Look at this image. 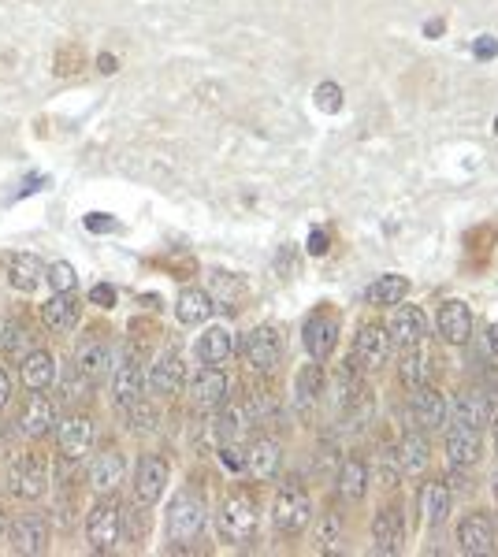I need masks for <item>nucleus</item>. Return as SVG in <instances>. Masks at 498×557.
I'll use <instances>...</instances> for the list:
<instances>
[{
  "label": "nucleus",
  "instance_id": "nucleus-34",
  "mask_svg": "<svg viewBox=\"0 0 498 557\" xmlns=\"http://www.w3.org/2000/svg\"><path fill=\"white\" fill-rule=\"evenodd\" d=\"M339 494L350 502V506H357V502L368 494V465L361 461V457H346V461H342Z\"/></svg>",
  "mask_w": 498,
  "mask_h": 557
},
{
  "label": "nucleus",
  "instance_id": "nucleus-41",
  "mask_svg": "<svg viewBox=\"0 0 498 557\" xmlns=\"http://www.w3.org/2000/svg\"><path fill=\"white\" fill-rule=\"evenodd\" d=\"M45 279L53 283V290H75V268L67 260H56L53 268L45 272Z\"/></svg>",
  "mask_w": 498,
  "mask_h": 557
},
{
  "label": "nucleus",
  "instance_id": "nucleus-27",
  "mask_svg": "<svg viewBox=\"0 0 498 557\" xmlns=\"http://www.w3.org/2000/svg\"><path fill=\"white\" fill-rule=\"evenodd\" d=\"M75 368H79L90 383H101V379H108L112 376V368H116V350H112L108 342H90V346H82Z\"/></svg>",
  "mask_w": 498,
  "mask_h": 557
},
{
  "label": "nucleus",
  "instance_id": "nucleus-43",
  "mask_svg": "<svg viewBox=\"0 0 498 557\" xmlns=\"http://www.w3.org/2000/svg\"><path fill=\"white\" fill-rule=\"evenodd\" d=\"M339 532H342L339 513H328V517H324V532H320V543H324V550H335V543H339L335 535H339Z\"/></svg>",
  "mask_w": 498,
  "mask_h": 557
},
{
  "label": "nucleus",
  "instance_id": "nucleus-44",
  "mask_svg": "<svg viewBox=\"0 0 498 557\" xmlns=\"http://www.w3.org/2000/svg\"><path fill=\"white\" fill-rule=\"evenodd\" d=\"M90 301L93 305H101V309H112V305H116V290H112L108 283H97L90 290Z\"/></svg>",
  "mask_w": 498,
  "mask_h": 557
},
{
  "label": "nucleus",
  "instance_id": "nucleus-17",
  "mask_svg": "<svg viewBox=\"0 0 498 557\" xmlns=\"http://www.w3.org/2000/svg\"><path fill=\"white\" fill-rule=\"evenodd\" d=\"M142 390H145L142 364L134 361V357H127V361H116V368H112V402H116V409H127V405H134L138 398H142Z\"/></svg>",
  "mask_w": 498,
  "mask_h": 557
},
{
  "label": "nucleus",
  "instance_id": "nucleus-30",
  "mask_svg": "<svg viewBox=\"0 0 498 557\" xmlns=\"http://www.w3.org/2000/svg\"><path fill=\"white\" fill-rule=\"evenodd\" d=\"M34 346H38L34 327L23 324V320H8V324L0 327V353H4L8 361H23Z\"/></svg>",
  "mask_w": 498,
  "mask_h": 557
},
{
  "label": "nucleus",
  "instance_id": "nucleus-22",
  "mask_svg": "<svg viewBox=\"0 0 498 557\" xmlns=\"http://www.w3.org/2000/svg\"><path fill=\"white\" fill-rule=\"evenodd\" d=\"M253 480H276L283 468V450L276 439H257L246 450V465H242Z\"/></svg>",
  "mask_w": 498,
  "mask_h": 557
},
{
  "label": "nucleus",
  "instance_id": "nucleus-46",
  "mask_svg": "<svg viewBox=\"0 0 498 557\" xmlns=\"http://www.w3.org/2000/svg\"><path fill=\"white\" fill-rule=\"evenodd\" d=\"M86 231H97V234L116 231V220H108L105 212H93V216H86Z\"/></svg>",
  "mask_w": 498,
  "mask_h": 557
},
{
  "label": "nucleus",
  "instance_id": "nucleus-35",
  "mask_svg": "<svg viewBox=\"0 0 498 557\" xmlns=\"http://www.w3.org/2000/svg\"><path fill=\"white\" fill-rule=\"evenodd\" d=\"M409 294V279L406 275H380L376 283H368L365 298L368 305H380V309H387V305H398V301Z\"/></svg>",
  "mask_w": 498,
  "mask_h": 557
},
{
  "label": "nucleus",
  "instance_id": "nucleus-50",
  "mask_svg": "<svg viewBox=\"0 0 498 557\" xmlns=\"http://www.w3.org/2000/svg\"><path fill=\"white\" fill-rule=\"evenodd\" d=\"M8 532V520H4V513H0V535Z\"/></svg>",
  "mask_w": 498,
  "mask_h": 557
},
{
  "label": "nucleus",
  "instance_id": "nucleus-33",
  "mask_svg": "<svg viewBox=\"0 0 498 557\" xmlns=\"http://www.w3.org/2000/svg\"><path fill=\"white\" fill-rule=\"evenodd\" d=\"M420 517H424V524H443L446 517H450V487L446 483H424L420 487Z\"/></svg>",
  "mask_w": 498,
  "mask_h": 557
},
{
  "label": "nucleus",
  "instance_id": "nucleus-12",
  "mask_svg": "<svg viewBox=\"0 0 498 557\" xmlns=\"http://www.w3.org/2000/svg\"><path fill=\"white\" fill-rule=\"evenodd\" d=\"M387 338H391L394 346H402V350L420 346V342L428 338V316H424L417 305H402V301H398V309H394V316H391V327H387Z\"/></svg>",
  "mask_w": 498,
  "mask_h": 557
},
{
  "label": "nucleus",
  "instance_id": "nucleus-28",
  "mask_svg": "<svg viewBox=\"0 0 498 557\" xmlns=\"http://www.w3.org/2000/svg\"><path fill=\"white\" fill-rule=\"evenodd\" d=\"M491 409H495V402L487 394L465 390V394H458V402H454V424H465V428L480 431L491 420Z\"/></svg>",
  "mask_w": 498,
  "mask_h": 557
},
{
  "label": "nucleus",
  "instance_id": "nucleus-14",
  "mask_svg": "<svg viewBox=\"0 0 498 557\" xmlns=\"http://www.w3.org/2000/svg\"><path fill=\"white\" fill-rule=\"evenodd\" d=\"M458 550L469 557H480V554H491V550H495V524H491L487 513H469V517H461Z\"/></svg>",
  "mask_w": 498,
  "mask_h": 557
},
{
  "label": "nucleus",
  "instance_id": "nucleus-13",
  "mask_svg": "<svg viewBox=\"0 0 498 557\" xmlns=\"http://www.w3.org/2000/svg\"><path fill=\"white\" fill-rule=\"evenodd\" d=\"M409 420H413V428L417 431H428V435H432L435 428H443L446 424V398L439 390L428 387V383L417 387V394L409 398Z\"/></svg>",
  "mask_w": 498,
  "mask_h": 557
},
{
  "label": "nucleus",
  "instance_id": "nucleus-2",
  "mask_svg": "<svg viewBox=\"0 0 498 557\" xmlns=\"http://www.w3.org/2000/svg\"><path fill=\"white\" fill-rule=\"evenodd\" d=\"M257 520H261V513H257V506H253V498H246V494H231V498L220 506V513H216V532H220L223 543L242 546L257 535Z\"/></svg>",
  "mask_w": 498,
  "mask_h": 557
},
{
  "label": "nucleus",
  "instance_id": "nucleus-47",
  "mask_svg": "<svg viewBox=\"0 0 498 557\" xmlns=\"http://www.w3.org/2000/svg\"><path fill=\"white\" fill-rule=\"evenodd\" d=\"M309 253H313V257H324V253H328V234L324 231L309 234Z\"/></svg>",
  "mask_w": 498,
  "mask_h": 557
},
{
  "label": "nucleus",
  "instance_id": "nucleus-53",
  "mask_svg": "<svg viewBox=\"0 0 498 557\" xmlns=\"http://www.w3.org/2000/svg\"><path fill=\"white\" fill-rule=\"evenodd\" d=\"M495 130H498V119H495Z\"/></svg>",
  "mask_w": 498,
  "mask_h": 557
},
{
  "label": "nucleus",
  "instance_id": "nucleus-21",
  "mask_svg": "<svg viewBox=\"0 0 498 557\" xmlns=\"http://www.w3.org/2000/svg\"><path fill=\"white\" fill-rule=\"evenodd\" d=\"M15 424H19V431L27 439H45L56 428V405L49 398H41V390H34V398L23 405V413H19Z\"/></svg>",
  "mask_w": 498,
  "mask_h": 557
},
{
  "label": "nucleus",
  "instance_id": "nucleus-45",
  "mask_svg": "<svg viewBox=\"0 0 498 557\" xmlns=\"http://www.w3.org/2000/svg\"><path fill=\"white\" fill-rule=\"evenodd\" d=\"M472 52H476V60H495V56H498V41L491 38V34H484V38L476 41V49H472Z\"/></svg>",
  "mask_w": 498,
  "mask_h": 557
},
{
  "label": "nucleus",
  "instance_id": "nucleus-9",
  "mask_svg": "<svg viewBox=\"0 0 498 557\" xmlns=\"http://www.w3.org/2000/svg\"><path fill=\"white\" fill-rule=\"evenodd\" d=\"M168 487V461L157 454H145L134 468V498L138 506H153L160 502V494Z\"/></svg>",
  "mask_w": 498,
  "mask_h": 557
},
{
  "label": "nucleus",
  "instance_id": "nucleus-48",
  "mask_svg": "<svg viewBox=\"0 0 498 557\" xmlns=\"http://www.w3.org/2000/svg\"><path fill=\"white\" fill-rule=\"evenodd\" d=\"M8 402H12V376L0 368V409H4Z\"/></svg>",
  "mask_w": 498,
  "mask_h": 557
},
{
  "label": "nucleus",
  "instance_id": "nucleus-40",
  "mask_svg": "<svg viewBox=\"0 0 498 557\" xmlns=\"http://www.w3.org/2000/svg\"><path fill=\"white\" fill-rule=\"evenodd\" d=\"M127 424H131V431H153L157 428V409L138 398L134 405H127Z\"/></svg>",
  "mask_w": 498,
  "mask_h": 557
},
{
  "label": "nucleus",
  "instance_id": "nucleus-11",
  "mask_svg": "<svg viewBox=\"0 0 498 557\" xmlns=\"http://www.w3.org/2000/svg\"><path fill=\"white\" fill-rule=\"evenodd\" d=\"M402 539H406V517H402V506H383L372 520V550L376 554H398L402 550Z\"/></svg>",
  "mask_w": 498,
  "mask_h": 557
},
{
  "label": "nucleus",
  "instance_id": "nucleus-3",
  "mask_svg": "<svg viewBox=\"0 0 498 557\" xmlns=\"http://www.w3.org/2000/svg\"><path fill=\"white\" fill-rule=\"evenodd\" d=\"M309 520H313V502H309V494H305L298 483H287V487L276 494V502H272V524H276L283 535H302L305 528H309Z\"/></svg>",
  "mask_w": 498,
  "mask_h": 557
},
{
  "label": "nucleus",
  "instance_id": "nucleus-37",
  "mask_svg": "<svg viewBox=\"0 0 498 557\" xmlns=\"http://www.w3.org/2000/svg\"><path fill=\"white\" fill-rule=\"evenodd\" d=\"M294 394H298V402L302 405H313L320 394H324V372H320V364H305L298 379H294Z\"/></svg>",
  "mask_w": 498,
  "mask_h": 557
},
{
  "label": "nucleus",
  "instance_id": "nucleus-38",
  "mask_svg": "<svg viewBox=\"0 0 498 557\" xmlns=\"http://www.w3.org/2000/svg\"><path fill=\"white\" fill-rule=\"evenodd\" d=\"M90 390H93V383L82 376L79 368H67L64 376H60V402H64L67 409H75V405H79Z\"/></svg>",
  "mask_w": 498,
  "mask_h": 557
},
{
  "label": "nucleus",
  "instance_id": "nucleus-39",
  "mask_svg": "<svg viewBox=\"0 0 498 557\" xmlns=\"http://www.w3.org/2000/svg\"><path fill=\"white\" fill-rule=\"evenodd\" d=\"M216 439L227 446V442H235L242 431H246V409H238V405H227L220 416H216Z\"/></svg>",
  "mask_w": 498,
  "mask_h": 557
},
{
  "label": "nucleus",
  "instance_id": "nucleus-4",
  "mask_svg": "<svg viewBox=\"0 0 498 557\" xmlns=\"http://www.w3.org/2000/svg\"><path fill=\"white\" fill-rule=\"evenodd\" d=\"M242 357H246V368L257 372V376H272L283 361V338H279L276 327H257L249 331L246 342H242Z\"/></svg>",
  "mask_w": 498,
  "mask_h": 557
},
{
  "label": "nucleus",
  "instance_id": "nucleus-29",
  "mask_svg": "<svg viewBox=\"0 0 498 557\" xmlns=\"http://www.w3.org/2000/svg\"><path fill=\"white\" fill-rule=\"evenodd\" d=\"M45 279V264H41L34 253H12L8 257V283L15 290H23V294H34Z\"/></svg>",
  "mask_w": 498,
  "mask_h": 557
},
{
  "label": "nucleus",
  "instance_id": "nucleus-25",
  "mask_svg": "<svg viewBox=\"0 0 498 557\" xmlns=\"http://www.w3.org/2000/svg\"><path fill=\"white\" fill-rule=\"evenodd\" d=\"M123 476H127V461L119 450H105L90 461V487L97 494H112L123 483Z\"/></svg>",
  "mask_w": 498,
  "mask_h": 557
},
{
  "label": "nucleus",
  "instance_id": "nucleus-19",
  "mask_svg": "<svg viewBox=\"0 0 498 557\" xmlns=\"http://www.w3.org/2000/svg\"><path fill=\"white\" fill-rule=\"evenodd\" d=\"M387 331H383L380 324H365L361 331H357L354 338V364L361 368V372H372V368H380L383 361H387Z\"/></svg>",
  "mask_w": 498,
  "mask_h": 557
},
{
  "label": "nucleus",
  "instance_id": "nucleus-8",
  "mask_svg": "<svg viewBox=\"0 0 498 557\" xmlns=\"http://www.w3.org/2000/svg\"><path fill=\"white\" fill-rule=\"evenodd\" d=\"M8 543H12L15 554L23 557H38L49 550V524L41 513H23V517L12 520L8 528Z\"/></svg>",
  "mask_w": 498,
  "mask_h": 557
},
{
  "label": "nucleus",
  "instance_id": "nucleus-31",
  "mask_svg": "<svg viewBox=\"0 0 498 557\" xmlns=\"http://www.w3.org/2000/svg\"><path fill=\"white\" fill-rule=\"evenodd\" d=\"M428 461H432V446H428L424 431H413V435H406V439L398 442V468L406 476H420L428 468Z\"/></svg>",
  "mask_w": 498,
  "mask_h": 557
},
{
  "label": "nucleus",
  "instance_id": "nucleus-18",
  "mask_svg": "<svg viewBox=\"0 0 498 557\" xmlns=\"http://www.w3.org/2000/svg\"><path fill=\"white\" fill-rule=\"evenodd\" d=\"M227 390H231V383H227V376H223L220 368H201L194 379H190V402L197 405V409H220L223 402H227Z\"/></svg>",
  "mask_w": 498,
  "mask_h": 557
},
{
  "label": "nucleus",
  "instance_id": "nucleus-20",
  "mask_svg": "<svg viewBox=\"0 0 498 557\" xmlns=\"http://www.w3.org/2000/svg\"><path fill=\"white\" fill-rule=\"evenodd\" d=\"M480 450H484V442H480V431L476 428L454 424V428L446 431V461L454 468L476 465V461H480Z\"/></svg>",
  "mask_w": 498,
  "mask_h": 557
},
{
  "label": "nucleus",
  "instance_id": "nucleus-5",
  "mask_svg": "<svg viewBox=\"0 0 498 557\" xmlns=\"http://www.w3.org/2000/svg\"><path fill=\"white\" fill-rule=\"evenodd\" d=\"M205 528V506L197 494H175V502L168 506V535L171 543H194Z\"/></svg>",
  "mask_w": 498,
  "mask_h": 557
},
{
  "label": "nucleus",
  "instance_id": "nucleus-49",
  "mask_svg": "<svg viewBox=\"0 0 498 557\" xmlns=\"http://www.w3.org/2000/svg\"><path fill=\"white\" fill-rule=\"evenodd\" d=\"M484 350L491 353V361H498V324L487 327V342H484Z\"/></svg>",
  "mask_w": 498,
  "mask_h": 557
},
{
  "label": "nucleus",
  "instance_id": "nucleus-36",
  "mask_svg": "<svg viewBox=\"0 0 498 557\" xmlns=\"http://www.w3.org/2000/svg\"><path fill=\"white\" fill-rule=\"evenodd\" d=\"M398 376H402V383L406 387H424L428 383V376H432V353L420 350V346H409L406 357H402V364H398Z\"/></svg>",
  "mask_w": 498,
  "mask_h": 557
},
{
  "label": "nucleus",
  "instance_id": "nucleus-26",
  "mask_svg": "<svg viewBox=\"0 0 498 557\" xmlns=\"http://www.w3.org/2000/svg\"><path fill=\"white\" fill-rule=\"evenodd\" d=\"M235 353V335L227 327H209L205 335L197 338V361L209 364V368H220V364L231 361Z\"/></svg>",
  "mask_w": 498,
  "mask_h": 557
},
{
  "label": "nucleus",
  "instance_id": "nucleus-23",
  "mask_svg": "<svg viewBox=\"0 0 498 557\" xmlns=\"http://www.w3.org/2000/svg\"><path fill=\"white\" fill-rule=\"evenodd\" d=\"M439 335H443L446 342H454V346L469 342V335H472V309L461 298H450V301H443V305H439Z\"/></svg>",
  "mask_w": 498,
  "mask_h": 557
},
{
  "label": "nucleus",
  "instance_id": "nucleus-10",
  "mask_svg": "<svg viewBox=\"0 0 498 557\" xmlns=\"http://www.w3.org/2000/svg\"><path fill=\"white\" fill-rule=\"evenodd\" d=\"M93 435H97V428H93V416L75 413V416H67V420H60L56 446H60V454H64L67 461H79V457L90 454Z\"/></svg>",
  "mask_w": 498,
  "mask_h": 557
},
{
  "label": "nucleus",
  "instance_id": "nucleus-1",
  "mask_svg": "<svg viewBox=\"0 0 498 557\" xmlns=\"http://www.w3.org/2000/svg\"><path fill=\"white\" fill-rule=\"evenodd\" d=\"M123 524H127L123 506L112 502V498H101L90 509V517H86V539H90L93 554H112V550H119V543H123Z\"/></svg>",
  "mask_w": 498,
  "mask_h": 557
},
{
  "label": "nucleus",
  "instance_id": "nucleus-7",
  "mask_svg": "<svg viewBox=\"0 0 498 557\" xmlns=\"http://www.w3.org/2000/svg\"><path fill=\"white\" fill-rule=\"evenodd\" d=\"M45 461L38 454H19L8 468V487H12L15 498H23V502H34L45 494Z\"/></svg>",
  "mask_w": 498,
  "mask_h": 557
},
{
  "label": "nucleus",
  "instance_id": "nucleus-51",
  "mask_svg": "<svg viewBox=\"0 0 498 557\" xmlns=\"http://www.w3.org/2000/svg\"><path fill=\"white\" fill-rule=\"evenodd\" d=\"M495 450H498V420H495Z\"/></svg>",
  "mask_w": 498,
  "mask_h": 557
},
{
  "label": "nucleus",
  "instance_id": "nucleus-42",
  "mask_svg": "<svg viewBox=\"0 0 498 557\" xmlns=\"http://www.w3.org/2000/svg\"><path fill=\"white\" fill-rule=\"evenodd\" d=\"M316 104L324 108V112H339L342 108V90L335 82H324V86H316Z\"/></svg>",
  "mask_w": 498,
  "mask_h": 557
},
{
  "label": "nucleus",
  "instance_id": "nucleus-6",
  "mask_svg": "<svg viewBox=\"0 0 498 557\" xmlns=\"http://www.w3.org/2000/svg\"><path fill=\"white\" fill-rule=\"evenodd\" d=\"M339 327H342V320L331 309L309 312V320H305V327H302V342L313 361H324V357L335 353V346H339Z\"/></svg>",
  "mask_w": 498,
  "mask_h": 557
},
{
  "label": "nucleus",
  "instance_id": "nucleus-24",
  "mask_svg": "<svg viewBox=\"0 0 498 557\" xmlns=\"http://www.w3.org/2000/svg\"><path fill=\"white\" fill-rule=\"evenodd\" d=\"M19 379L27 390H49L56 383V357L49 350H34L19 361Z\"/></svg>",
  "mask_w": 498,
  "mask_h": 557
},
{
  "label": "nucleus",
  "instance_id": "nucleus-32",
  "mask_svg": "<svg viewBox=\"0 0 498 557\" xmlns=\"http://www.w3.org/2000/svg\"><path fill=\"white\" fill-rule=\"evenodd\" d=\"M212 298L205 294V290H197V286H190V290H183L179 294V301H175V316H179V324L186 327H197V324H205L212 316Z\"/></svg>",
  "mask_w": 498,
  "mask_h": 557
},
{
  "label": "nucleus",
  "instance_id": "nucleus-16",
  "mask_svg": "<svg viewBox=\"0 0 498 557\" xmlns=\"http://www.w3.org/2000/svg\"><path fill=\"white\" fill-rule=\"evenodd\" d=\"M183 353L179 350H164L153 361V368H149V376H145V383H149V390L153 394H160V398H168V394H179V387H183Z\"/></svg>",
  "mask_w": 498,
  "mask_h": 557
},
{
  "label": "nucleus",
  "instance_id": "nucleus-52",
  "mask_svg": "<svg viewBox=\"0 0 498 557\" xmlns=\"http://www.w3.org/2000/svg\"><path fill=\"white\" fill-rule=\"evenodd\" d=\"M495 498H498V476H495Z\"/></svg>",
  "mask_w": 498,
  "mask_h": 557
},
{
  "label": "nucleus",
  "instance_id": "nucleus-15",
  "mask_svg": "<svg viewBox=\"0 0 498 557\" xmlns=\"http://www.w3.org/2000/svg\"><path fill=\"white\" fill-rule=\"evenodd\" d=\"M79 316H82V301L75 298V290H56V298L41 305V324L49 327L53 335L75 331Z\"/></svg>",
  "mask_w": 498,
  "mask_h": 557
}]
</instances>
